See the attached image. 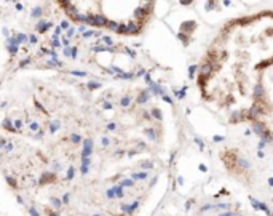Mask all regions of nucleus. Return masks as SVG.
<instances>
[{
  "label": "nucleus",
  "instance_id": "obj_1",
  "mask_svg": "<svg viewBox=\"0 0 273 216\" xmlns=\"http://www.w3.org/2000/svg\"><path fill=\"white\" fill-rule=\"evenodd\" d=\"M272 48L270 11L227 23L201 59L198 86L203 98L235 122L259 120L270 125Z\"/></svg>",
  "mask_w": 273,
  "mask_h": 216
}]
</instances>
